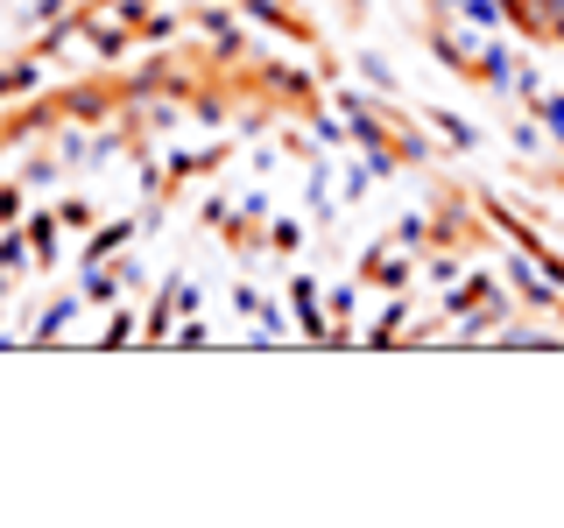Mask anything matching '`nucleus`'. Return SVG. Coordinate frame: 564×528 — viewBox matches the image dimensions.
I'll list each match as a JSON object with an SVG mask.
<instances>
[{
	"instance_id": "nucleus-1",
	"label": "nucleus",
	"mask_w": 564,
	"mask_h": 528,
	"mask_svg": "<svg viewBox=\"0 0 564 528\" xmlns=\"http://www.w3.org/2000/svg\"><path fill=\"white\" fill-rule=\"evenodd\" d=\"M508 8H516V14H522V22L536 29V35H551V22L564 14V0H508Z\"/></svg>"
},
{
	"instance_id": "nucleus-2",
	"label": "nucleus",
	"mask_w": 564,
	"mask_h": 528,
	"mask_svg": "<svg viewBox=\"0 0 564 528\" xmlns=\"http://www.w3.org/2000/svg\"><path fill=\"white\" fill-rule=\"evenodd\" d=\"M543 128H551L564 141V99H543Z\"/></svg>"
}]
</instances>
